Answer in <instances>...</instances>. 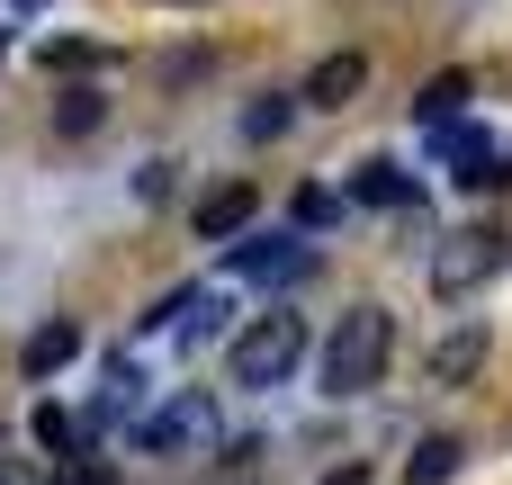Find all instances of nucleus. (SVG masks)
<instances>
[{
	"mask_svg": "<svg viewBox=\"0 0 512 485\" xmlns=\"http://www.w3.org/2000/svg\"><path fill=\"white\" fill-rule=\"evenodd\" d=\"M297 360H306V324H297V315H279V306H270V315H261V324H252V333L225 351L234 387H279Z\"/></svg>",
	"mask_w": 512,
	"mask_h": 485,
	"instance_id": "obj_2",
	"label": "nucleus"
},
{
	"mask_svg": "<svg viewBox=\"0 0 512 485\" xmlns=\"http://www.w3.org/2000/svg\"><path fill=\"white\" fill-rule=\"evenodd\" d=\"M252 207H261V189H252V180L207 189V198H198V243H234V234L252 225Z\"/></svg>",
	"mask_w": 512,
	"mask_h": 485,
	"instance_id": "obj_6",
	"label": "nucleus"
},
{
	"mask_svg": "<svg viewBox=\"0 0 512 485\" xmlns=\"http://www.w3.org/2000/svg\"><path fill=\"white\" fill-rule=\"evenodd\" d=\"M351 198H360V207H405V198H414V180H405L396 162H360V180H351Z\"/></svg>",
	"mask_w": 512,
	"mask_h": 485,
	"instance_id": "obj_13",
	"label": "nucleus"
},
{
	"mask_svg": "<svg viewBox=\"0 0 512 485\" xmlns=\"http://www.w3.org/2000/svg\"><path fill=\"white\" fill-rule=\"evenodd\" d=\"M333 216H342L333 189H297V225H333Z\"/></svg>",
	"mask_w": 512,
	"mask_h": 485,
	"instance_id": "obj_18",
	"label": "nucleus"
},
{
	"mask_svg": "<svg viewBox=\"0 0 512 485\" xmlns=\"http://www.w3.org/2000/svg\"><path fill=\"white\" fill-rule=\"evenodd\" d=\"M18 9H36V0H18Z\"/></svg>",
	"mask_w": 512,
	"mask_h": 485,
	"instance_id": "obj_21",
	"label": "nucleus"
},
{
	"mask_svg": "<svg viewBox=\"0 0 512 485\" xmlns=\"http://www.w3.org/2000/svg\"><path fill=\"white\" fill-rule=\"evenodd\" d=\"M459 468H468V441H459V432H432V441L405 459V485H450Z\"/></svg>",
	"mask_w": 512,
	"mask_h": 485,
	"instance_id": "obj_11",
	"label": "nucleus"
},
{
	"mask_svg": "<svg viewBox=\"0 0 512 485\" xmlns=\"http://www.w3.org/2000/svg\"><path fill=\"white\" fill-rule=\"evenodd\" d=\"M459 108H468V72H432V81H423V99H414V117H423V126H450Z\"/></svg>",
	"mask_w": 512,
	"mask_h": 485,
	"instance_id": "obj_12",
	"label": "nucleus"
},
{
	"mask_svg": "<svg viewBox=\"0 0 512 485\" xmlns=\"http://www.w3.org/2000/svg\"><path fill=\"white\" fill-rule=\"evenodd\" d=\"M504 261V234H441V252H432V288L441 297H468V288H486V270Z\"/></svg>",
	"mask_w": 512,
	"mask_h": 485,
	"instance_id": "obj_3",
	"label": "nucleus"
},
{
	"mask_svg": "<svg viewBox=\"0 0 512 485\" xmlns=\"http://www.w3.org/2000/svg\"><path fill=\"white\" fill-rule=\"evenodd\" d=\"M99 63H108V54L81 45V36H54V45H45V72H99Z\"/></svg>",
	"mask_w": 512,
	"mask_h": 485,
	"instance_id": "obj_17",
	"label": "nucleus"
},
{
	"mask_svg": "<svg viewBox=\"0 0 512 485\" xmlns=\"http://www.w3.org/2000/svg\"><path fill=\"white\" fill-rule=\"evenodd\" d=\"M99 117H108V99H99V90H90V81H72V90H63V99H54V126H63V135H90V126H99Z\"/></svg>",
	"mask_w": 512,
	"mask_h": 485,
	"instance_id": "obj_15",
	"label": "nucleus"
},
{
	"mask_svg": "<svg viewBox=\"0 0 512 485\" xmlns=\"http://www.w3.org/2000/svg\"><path fill=\"white\" fill-rule=\"evenodd\" d=\"M63 360H81V324H36V333H27V351H18V369H27V378H54Z\"/></svg>",
	"mask_w": 512,
	"mask_h": 485,
	"instance_id": "obj_9",
	"label": "nucleus"
},
{
	"mask_svg": "<svg viewBox=\"0 0 512 485\" xmlns=\"http://www.w3.org/2000/svg\"><path fill=\"white\" fill-rule=\"evenodd\" d=\"M324 485H369V477H360V468H342V477H324Z\"/></svg>",
	"mask_w": 512,
	"mask_h": 485,
	"instance_id": "obj_19",
	"label": "nucleus"
},
{
	"mask_svg": "<svg viewBox=\"0 0 512 485\" xmlns=\"http://www.w3.org/2000/svg\"><path fill=\"white\" fill-rule=\"evenodd\" d=\"M234 270H243V279H297V270H306V243H297V234H261V243H234Z\"/></svg>",
	"mask_w": 512,
	"mask_h": 485,
	"instance_id": "obj_7",
	"label": "nucleus"
},
{
	"mask_svg": "<svg viewBox=\"0 0 512 485\" xmlns=\"http://www.w3.org/2000/svg\"><path fill=\"white\" fill-rule=\"evenodd\" d=\"M387 351H396V315L387 306H351L324 342V396H369L387 378Z\"/></svg>",
	"mask_w": 512,
	"mask_h": 485,
	"instance_id": "obj_1",
	"label": "nucleus"
},
{
	"mask_svg": "<svg viewBox=\"0 0 512 485\" xmlns=\"http://www.w3.org/2000/svg\"><path fill=\"white\" fill-rule=\"evenodd\" d=\"M288 117H297V99H288V90H261V99L243 108V135H252V144H279Z\"/></svg>",
	"mask_w": 512,
	"mask_h": 485,
	"instance_id": "obj_14",
	"label": "nucleus"
},
{
	"mask_svg": "<svg viewBox=\"0 0 512 485\" xmlns=\"http://www.w3.org/2000/svg\"><path fill=\"white\" fill-rule=\"evenodd\" d=\"M441 153H450V180H459V189H495V180H504V144H495L486 126H450Z\"/></svg>",
	"mask_w": 512,
	"mask_h": 485,
	"instance_id": "obj_4",
	"label": "nucleus"
},
{
	"mask_svg": "<svg viewBox=\"0 0 512 485\" xmlns=\"http://www.w3.org/2000/svg\"><path fill=\"white\" fill-rule=\"evenodd\" d=\"M477 369H486V324H459V333L432 351V387H468Z\"/></svg>",
	"mask_w": 512,
	"mask_h": 485,
	"instance_id": "obj_8",
	"label": "nucleus"
},
{
	"mask_svg": "<svg viewBox=\"0 0 512 485\" xmlns=\"http://www.w3.org/2000/svg\"><path fill=\"white\" fill-rule=\"evenodd\" d=\"M216 432V414H207V396H180L162 423H144V450H180V441H207Z\"/></svg>",
	"mask_w": 512,
	"mask_h": 485,
	"instance_id": "obj_10",
	"label": "nucleus"
},
{
	"mask_svg": "<svg viewBox=\"0 0 512 485\" xmlns=\"http://www.w3.org/2000/svg\"><path fill=\"white\" fill-rule=\"evenodd\" d=\"M504 180H512V144H504Z\"/></svg>",
	"mask_w": 512,
	"mask_h": 485,
	"instance_id": "obj_20",
	"label": "nucleus"
},
{
	"mask_svg": "<svg viewBox=\"0 0 512 485\" xmlns=\"http://www.w3.org/2000/svg\"><path fill=\"white\" fill-rule=\"evenodd\" d=\"M27 432H36V450H45V459H72V450H81V423H72L63 405H36V423H27Z\"/></svg>",
	"mask_w": 512,
	"mask_h": 485,
	"instance_id": "obj_16",
	"label": "nucleus"
},
{
	"mask_svg": "<svg viewBox=\"0 0 512 485\" xmlns=\"http://www.w3.org/2000/svg\"><path fill=\"white\" fill-rule=\"evenodd\" d=\"M360 90H369V54H360V45H342V54H324V63L306 72V90H297V99H315V108H351Z\"/></svg>",
	"mask_w": 512,
	"mask_h": 485,
	"instance_id": "obj_5",
	"label": "nucleus"
}]
</instances>
